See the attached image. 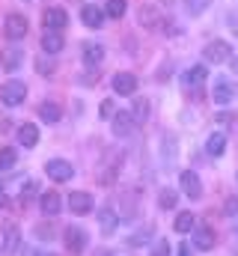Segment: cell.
Listing matches in <instances>:
<instances>
[{"label": "cell", "mask_w": 238, "mask_h": 256, "mask_svg": "<svg viewBox=\"0 0 238 256\" xmlns=\"http://www.w3.org/2000/svg\"><path fill=\"white\" fill-rule=\"evenodd\" d=\"M125 9H128V0H108L104 15H108V18H122V15H125Z\"/></svg>", "instance_id": "cell-27"}, {"label": "cell", "mask_w": 238, "mask_h": 256, "mask_svg": "<svg viewBox=\"0 0 238 256\" xmlns=\"http://www.w3.org/2000/svg\"><path fill=\"white\" fill-rule=\"evenodd\" d=\"M15 161H18V152L15 149H0V170H9V167H15Z\"/></svg>", "instance_id": "cell-29"}, {"label": "cell", "mask_w": 238, "mask_h": 256, "mask_svg": "<svg viewBox=\"0 0 238 256\" xmlns=\"http://www.w3.org/2000/svg\"><path fill=\"white\" fill-rule=\"evenodd\" d=\"M206 78H208V68H206V66H190V68L182 74V86H184V90H196V86H202Z\"/></svg>", "instance_id": "cell-12"}, {"label": "cell", "mask_w": 238, "mask_h": 256, "mask_svg": "<svg viewBox=\"0 0 238 256\" xmlns=\"http://www.w3.org/2000/svg\"><path fill=\"white\" fill-rule=\"evenodd\" d=\"M39 116H42L45 122H60L62 110H60V104H57V102H45V104L39 108Z\"/></svg>", "instance_id": "cell-24"}, {"label": "cell", "mask_w": 238, "mask_h": 256, "mask_svg": "<svg viewBox=\"0 0 238 256\" xmlns=\"http://www.w3.org/2000/svg\"><path fill=\"white\" fill-rule=\"evenodd\" d=\"M137 21H140L143 27H149V30H158V27H164V24H167V21H164V9H158L155 3H143V6H140Z\"/></svg>", "instance_id": "cell-2"}, {"label": "cell", "mask_w": 238, "mask_h": 256, "mask_svg": "<svg viewBox=\"0 0 238 256\" xmlns=\"http://www.w3.org/2000/svg\"><path fill=\"white\" fill-rule=\"evenodd\" d=\"M18 248H21V232H18V226H6V236H3V248H0V254L3 256H15L18 254Z\"/></svg>", "instance_id": "cell-16"}, {"label": "cell", "mask_w": 238, "mask_h": 256, "mask_svg": "<svg viewBox=\"0 0 238 256\" xmlns=\"http://www.w3.org/2000/svg\"><path fill=\"white\" fill-rule=\"evenodd\" d=\"M6 36H9L12 42L24 39V36H27V18H24V15H18V12H12V15L6 18Z\"/></svg>", "instance_id": "cell-11"}, {"label": "cell", "mask_w": 238, "mask_h": 256, "mask_svg": "<svg viewBox=\"0 0 238 256\" xmlns=\"http://www.w3.org/2000/svg\"><path fill=\"white\" fill-rule=\"evenodd\" d=\"M110 86H114L116 96H134L137 92V78L131 72H116L114 80H110Z\"/></svg>", "instance_id": "cell-6"}, {"label": "cell", "mask_w": 238, "mask_h": 256, "mask_svg": "<svg viewBox=\"0 0 238 256\" xmlns=\"http://www.w3.org/2000/svg\"><path fill=\"white\" fill-rule=\"evenodd\" d=\"M119 164H122V155H116V152H110V155L104 158V167H102V185H110V182H114Z\"/></svg>", "instance_id": "cell-18"}, {"label": "cell", "mask_w": 238, "mask_h": 256, "mask_svg": "<svg viewBox=\"0 0 238 256\" xmlns=\"http://www.w3.org/2000/svg\"><path fill=\"white\" fill-rule=\"evenodd\" d=\"M6 206V196H3V188H0V208Z\"/></svg>", "instance_id": "cell-37"}, {"label": "cell", "mask_w": 238, "mask_h": 256, "mask_svg": "<svg viewBox=\"0 0 238 256\" xmlns=\"http://www.w3.org/2000/svg\"><path fill=\"white\" fill-rule=\"evenodd\" d=\"M170 254H173V244H170L167 238H164V242H158V244L149 250V256H170Z\"/></svg>", "instance_id": "cell-31"}, {"label": "cell", "mask_w": 238, "mask_h": 256, "mask_svg": "<svg viewBox=\"0 0 238 256\" xmlns=\"http://www.w3.org/2000/svg\"><path fill=\"white\" fill-rule=\"evenodd\" d=\"M42 24H45V30H62L68 24V15H66V9L51 6V9L42 12Z\"/></svg>", "instance_id": "cell-9"}, {"label": "cell", "mask_w": 238, "mask_h": 256, "mask_svg": "<svg viewBox=\"0 0 238 256\" xmlns=\"http://www.w3.org/2000/svg\"><path fill=\"white\" fill-rule=\"evenodd\" d=\"M62 45H66V39L60 36V30H45L42 33V51L48 54V57H54L62 51Z\"/></svg>", "instance_id": "cell-15"}, {"label": "cell", "mask_w": 238, "mask_h": 256, "mask_svg": "<svg viewBox=\"0 0 238 256\" xmlns=\"http://www.w3.org/2000/svg\"><path fill=\"white\" fill-rule=\"evenodd\" d=\"M39 206H42V212L48 214V218H54V214H60V208H62V202H60V194L48 191L39 196Z\"/></svg>", "instance_id": "cell-19"}, {"label": "cell", "mask_w": 238, "mask_h": 256, "mask_svg": "<svg viewBox=\"0 0 238 256\" xmlns=\"http://www.w3.org/2000/svg\"><path fill=\"white\" fill-rule=\"evenodd\" d=\"M24 98H27V84L24 80H6L0 86V102L3 104L18 108V104H24Z\"/></svg>", "instance_id": "cell-1"}, {"label": "cell", "mask_w": 238, "mask_h": 256, "mask_svg": "<svg viewBox=\"0 0 238 256\" xmlns=\"http://www.w3.org/2000/svg\"><path fill=\"white\" fill-rule=\"evenodd\" d=\"M36 256H54V254H45V250H39V254H36Z\"/></svg>", "instance_id": "cell-41"}, {"label": "cell", "mask_w": 238, "mask_h": 256, "mask_svg": "<svg viewBox=\"0 0 238 256\" xmlns=\"http://www.w3.org/2000/svg\"><path fill=\"white\" fill-rule=\"evenodd\" d=\"M224 212H226V214H238V196H230V200H226Z\"/></svg>", "instance_id": "cell-35"}, {"label": "cell", "mask_w": 238, "mask_h": 256, "mask_svg": "<svg viewBox=\"0 0 238 256\" xmlns=\"http://www.w3.org/2000/svg\"><path fill=\"white\" fill-rule=\"evenodd\" d=\"M39 72H54V60H39Z\"/></svg>", "instance_id": "cell-36"}, {"label": "cell", "mask_w": 238, "mask_h": 256, "mask_svg": "<svg viewBox=\"0 0 238 256\" xmlns=\"http://www.w3.org/2000/svg\"><path fill=\"white\" fill-rule=\"evenodd\" d=\"M96 256H114V254H110V250H98Z\"/></svg>", "instance_id": "cell-38"}, {"label": "cell", "mask_w": 238, "mask_h": 256, "mask_svg": "<svg viewBox=\"0 0 238 256\" xmlns=\"http://www.w3.org/2000/svg\"><path fill=\"white\" fill-rule=\"evenodd\" d=\"M45 173H48L54 182H66V179H72V176H74V167H72L68 161H62V158H54V161H48V164H45Z\"/></svg>", "instance_id": "cell-8"}, {"label": "cell", "mask_w": 238, "mask_h": 256, "mask_svg": "<svg viewBox=\"0 0 238 256\" xmlns=\"http://www.w3.org/2000/svg\"><path fill=\"white\" fill-rule=\"evenodd\" d=\"M190 236H194V248H196V250H212V248H214V232H212L208 226L196 224V226L190 230Z\"/></svg>", "instance_id": "cell-13"}, {"label": "cell", "mask_w": 238, "mask_h": 256, "mask_svg": "<svg viewBox=\"0 0 238 256\" xmlns=\"http://www.w3.org/2000/svg\"><path fill=\"white\" fill-rule=\"evenodd\" d=\"M224 149H226V137H224L220 131H218V134H208V140H206V152L218 158V155H224Z\"/></svg>", "instance_id": "cell-23"}, {"label": "cell", "mask_w": 238, "mask_h": 256, "mask_svg": "<svg viewBox=\"0 0 238 256\" xmlns=\"http://www.w3.org/2000/svg\"><path fill=\"white\" fill-rule=\"evenodd\" d=\"M238 86L230 78H214V104H230L236 98Z\"/></svg>", "instance_id": "cell-5"}, {"label": "cell", "mask_w": 238, "mask_h": 256, "mask_svg": "<svg viewBox=\"0 0 238 256\" xmlns=\"http://www.w3.org/2000/svg\"><path fill=\"white\" fill-rule=\"evenodd\" d=\"M68 208H72V214H90L92 212V196L86 191H72L68 194Z\"/></svg>", "instance_id": "cell-10"}, {"label": "cell", "mask_w": 238, "mask_h": 256, "mask_svg": "<svg viewBox=\"0 0 238 256\" xmlns=\"http://www.w3.org/2000/svg\"><path fill=\"white\" fill-rule=\"evenodd\" d=\"M131 126H134L131 114H116V116H114V134H116V137H128V134L134 131Z\"/></svg>", "instance_id": "cell-22"}, {"label": "cell", "mask_w": 238, "mask_h": 256, "mask_svg": "<svg viewBox=\"0 0 238 256\" xmlns=\"http://www.w3.org/2000/svg\"><path fill=\"white\" fill-rule=\"evenodd\" d=\"M18 143H21L24 149H33V146L39 143V128L33 126V122H24V126L18 128Z\"/></svg>", "instance_id": "cell-17"}, {"label": "cell", "mask_w": 238, "mask_h": 256, "mask_svg": "<svg viewBox=\"0 0 238 256\" xmlns=\"http://www.w3.org/2000/svg\"><path fill=\"white\" fill-rule=\"evenodd\" d=\"M102 63H104V45L86 42V45H84V66H86V68H98Z\"/></svg>", "instance_id": "cell-14"}, {"label": "cell", "mask_w": 238, "mask_h": 256, "mask_svg": "<svg viewBox=\"0 0 238 256\" xmlns=\"http://www.w3.org/2000/svg\"><path fill=\"white\" fill-rule=\"evenodd\" d=\"M102 116H104V120H114V116H116V104H114V98H104V102H102Z\"/></svg>", "instance_id": "cell-32"}, {"label": "cell", "mask_w": 238, "mask_h": 256, "mask_svg": "<svg viewBox=\"0 0 238 256\" xmlns=\"http://www.w3.org/2000/svg\"><path fill=\"white\" fill-rule=\"evenodd\" d=\"M208 3H212V0H188V12L200 15V12H206V9H208Z\"/></svg>", "instance_id": "cell-34"}, {"label": "cell", "mask_w": 238, "mask_h": 256, "mask_svg": "<svg viewBox=\"0 0 238 256\" xmlns=\"http://www.w3.org/2000/svg\"><path fill=\"white\" fill-rule=\"evenodd\" d=\"M152 232H155V230H152L149 224H146V226H140V230H137V232L128 238V248H140V244H146V242L152 238Z\"/></svg>", "instance_id": "cell-26"}, {"label": "cell", "mask_w": 238, "mask_h": 256, "mask_svg": "<svg viewBox=\"0 0 238 256\" xmlns=\"http://www.w3.org/2000/svg\"><path fill=\"white\" fill-rule=\"evenodd\" d=\"M173 226H176V232H182V236H184V232H190V230L196 226V218H194L190 212H178V214H176V224H173Z\"/></svg>", "instance_id": "cell-25"}, {"label": "cell", "mask_w": 238, "mask_h": 256, "mask_svg": "<svg viewBox=\"0 0 238 256\" xmlns=\"http://www.w3.org/2000/svg\"><path fill=\"white\" fill-rule=\"evenodd\" d=\"M232 72H236V74H238V57H236V60H232Z\"/></svg>", "instance_id": "cell-39"}, {"label": "cell", "mask_w": 238, "mask_h": 256, "mask_svg": "<svg viewBox=\"0 0 238 256\" xmlns=\"http://www.w3.org/2000/svg\"><path fill=\"white\" fill-rule=\"evenodd\" d=\"M80 18H84L86 27H102V24H104V9H98V6H84V9H80Z\"/></svg>", "instance_id": "cell-20"}, {"label": "cell", "mask_w": 238, "mask_h": 256, "mask_svg": "<svg viewBox=\"0 0 238 256\" xmlns=\"http://www.w3.org/2000/svg\"><path fill=\"white\" fill-rule=\"evenodd\" d=\"M98 224H102V232L104 236H114V230H116V224H119V214L114 208H102L98 212Z\"/></svg>", "instance_id": "cell-21"}, {"label": "cell", "mask_w": 238, "mask_h": 256, "mask_svg": "<svg viewBox=\"0 0 238 256\" xmlns=\"http://www.w3.org/2000/svg\"><path fill=\"white\" fill-rule=\"evenodd\" d=\"M176 202H178V194L173 188H164V191L158 194V206L161 208H176Z\"/></svg>", "instance_id": "cell-28"}, {"label": "cell", "mask_w": 238, "mask_h": 256, "mask_svg": "<svg viewBox=\"0 0 238 256\" xmlns=\"http://www.w3.org/2000/svg\"><path fill=\"white\" fill-rule=\"evenodd\" d=\"M21 57H24L21 51H9L6 60H3V66H6V68H18V66H21Z\"/></svg>", "instance_id": "cell-33"}, {"label": "cell", "mask_w": 238, "mask_h": 256, "mask_svg": "<svg viewBox=\"0 0 238 256\" xmlns=\"http://www.w3.org/2000/svg\"><path fill=\"white\" fill-rule=\"evenodd\" d=\"M178 188H182L184 196H190V200H200V196H202V182H200V176H196L194 170L178 173Z\"/></svg>", "instance_id": "cell-4"}, {"label": "cell", "mask_w": 238, "mask_h": 256, "mask_svg": "<svg viewBox=\"0 0 238 256\" xmlns=\"http://www.w3.org/2000/svg\"><path fill=\"white\" fill-rule=\"evenodd\" d=\"M84 248H86V232L80 226H68L66 230V250L72 256H78V254H84Z\"/></svg>", "instance_id": "cell-7"}, {"label": "cell", "mask_w": 238, "mask_h": 256, "mask_svg": "<svg viewBox=\"0 0 238 256\" xmlns=\"http://www.w3.org/2000/svg\"><path fill=\"white\" fill-rule=\"evenodd\" d=\"M131 120H134V122H146V120H149V102H134Z\"/></svg>", "instance_id": "cell-30"}, {"label": "cell", "mask_w": 238, "mask_h": 256, "mask_svg": "<svg viewBox=\"0 0 238 256\" xmlns=\"http://www.w3.org/2000/svg\"><path fill=\"white\" fill-rule=\"evenodd\" d=\"M202 57H206L208 63H214V66H218V63H226V60L232 57V48H230L224 39H214V42H208V45H206Z\"/></svg>", "instance_id": "cell-3"}, {"label": "cell", "mask_w": 238, "mask_h": 256, "mask_svg": "<svg viewBox=\"0 0 238 256\" xmlns=\"http://www.w3.org/2000/svg\"><path fill=\"white\" fill-rule=\"evenodd\" d=\"M232 27H236V36H238V18H232Z\"/></svg>", "instance_id": "cell-40"}]
</instances>
